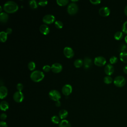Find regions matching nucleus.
I'll return each mask as SVG.
<instances>
[{"mask_svg":"<svg viewBox=\"0 0 127 127\" xmlns=\"http://www.w3.org/2000/svg\"><path fill=\"white\" fill-rule=\"evenodd\" d=\"M3 8L4 10L7 13H14L18 10V6L14 1L9 0L4 4Z\"/></svg>","mask_w":127,"mask_h":127,"instance_id":"f257e3e1","label":"nucleus"},{"mask_svg":"<svg viewBox=\"0 0 127 127\" xmlns=\"http://www.w3.org/2000/svg\"><path fill=\"white\" fill-rule=\"evenodd\" d=\"M44 77V73L39 70H36L32 71L30 74V78L34 82H39Z\"/></svg>","mask_w":127,"mask_h":127,"instance_id":"f03ea898","label":"nucleus"},{"mask_svg":"<svg viewBox=\"0 0 127 127\" xmlns=\"http://www.w3.org/2000/svg\"><path fill=\"white\" fill-rule=\"evenodd\" d=\"M114 84L118 87H122L126 84L125 78L121 75L116 76L114 79Z\"/></svg>","mask_w":127,"mask_h":127,"instance_id":"7ed1b4c3","label":"nucleus"},{"mask_svg":"<svg viewBox=\"0 0 127 127\" xmlns=\"http://www.w3.org/2000/svg\"><path fill=\"white\" fill-rule=\"evenodd\" d=\"M49 97L55 101H59L61 98V95L59 91L57 90H52L49 93Z\"/></svg>","mask_w":127,"mask_h":127,"instance_id":"20e7f679","label":"nucleus"},{"mask_svg":"<svg viewBox=\"0 0 127 127\" xmlns=\"http://www.w3.org/2000/svg\"><path fill=\"white\" fill-rule=\"evenodd\" d=\"M78 8L77 5L74 2H71L69 3L67 8V11L68 13L70 15H73L77 13Z\"/></svg>","mask_w":127,"mask_h":127,"instance_id":"39448f33","label":"nucleus"},{"mask_svg":"<svg viewBox=\"0 0 127 127\" xmlns=\"http://www.w3.org/2000/svg\"><path fill=\"white\" fill-rule=\"evenodd\" d=\"M94 63L97 66H102L105 65L106 63V60L102 56H98L95 58L94 60Z\"/></svg>","mask_w":127,"mask_h":127,"instance_id":"423d86ee","label":"nucleus"},{"mask_svg":"<svg viewBox=\"0 0 127 127\" xmlns=\"http://www.w3.org/2000/svg\"><path fill=\"white\" fill-rule=\"evenodd\" d=\"M13 98L15 102L17 103H20L23 101L24 99V95L21 91H17L15 92L13 94Z\"/></svg>","mask_w":127,"mask_h":127,"instance_id":"0eeeda50","label":"nucleus"},{"mask_svg":"<svg viewBox=\"0 0 127 127\" xmlns=\"http://www.w3.org/2000/svg\"><path fill=\"white\" fill-rule=\"evenodd\" d=\"M42 20L46 24H51L55 21V17L53 15L48 14L44 16Z\"/></svg>","mask_w":127,"mask_h":127,"instance_id":"6e6552de","label":"nucleus"},{"mask_svg":"<svg viewBox=\"0 0 127 127\" xmlns=\"http://www.w3.org/2000/svg\"><path fill=\"white\" fill-rule=\"evenodd\" d=\"M72 90V88L71 85L69 84H66L63 86L62 89V91L63 94L65 96L69 95L71 92Z\"/></svg>","mask_w":127,"mask_h":127,"instance_id":"1a4fd4ad","label":"nucleus"},{"mask_svg":"<svg viewBox=\"0 0 127 127\" xmlns=\"http://www.w3.org/2000/svg\"><path fill=\"white\" fill-rule=\"evenodd\" d=\"M63 53L64 55L67 58H71L74 56V52L72 49L69 47H65L64 49Z\"/></svg>","mask_w":127,"mask_h":127,"instance_id":"9d476101","label":"nucleus"},{"mask_svg":"<svg viewBox=\"0 0 127 127\" xmlns=\"http://www.w3.org/2000/svg\"><path fill=\"white\" fill-rule=\"evenodd\" d=\"M63 69L62 65L58 63L53 64L51 66V70L53 72L59 73Z\"/></svg>","mask_w":127,"mask_h":127,"instance_id":"9b49d317","label":"nucleus"},{"mask_svg":"<svg viewBox=\"0 0 127 127\" xmlns=\"http://www.w3.org/2000/svg\"><path fill=\"white\" fill-rule=\"evenodd\" d=\"M99 13L102 16H108L110 13V10L107 6H103L99 10Z\"/></svg>","mask_w":127,"mask_h":127,"instance_id":"f8f14e48","label":"nucleus"},{"mask_svg":"<svg viewBox=\"0 0 127 127\" xmlns=\"http://www.w3.org/2000/svg\"><path fill=\"white\" fill-rule=\"evenodd\" d=\"M104 71L105 73L109 76L112 75L114 71V67L113 65L111 64H107L104 68Z\"/></svg>","mask_w":127,"mask_h":127,"instance_id":"ddd939ff","label":"nucleus"},{"mask_svg":"<svg viewBox=\"0 0 127 127\" xmlns=\"http://www.w3.org/2000/svg\"><path fill=\"white\" fill-rule=\"evenodd\" d=\"M8 93L7 88L3 85H2L0 87V98L3 99L5 98Z\"/></svg>","mask_w":127,"mask_h":127,"instance_id":"4468645a","label":"nucleus"},{"mask_svg":"<svg viewBox=\"0 0 127 127\" xmlns=\"http://www.w3.org/2000/svg\"><path fill=\"white\" fill-rule=\"evenodd\" d=\"M39 30L41 33L44 35L48 34L50 32V28L46 24H42L40 26Z\"/></svg>","mask_w":127,"mask_h":127,"instance_id":"2eb2a0df","label":"nucleus"},{"mask_svg":"<svg viewBox=\"0 0 127 127\" xmlns=\"http://www.w3.org/2000/svg\"><path fill=\"white\" fill-rule=\"evenodd\" d=\"M83 65L85 69L89 68L92 65V60L89 57H85L83 60Z\"/></svg>","mask_w":127,"mask_h":127,"instance_id":"dca6fc26","label":"nucleus"},{"mask_svg":"<svg viewBox=\"0 0 127 127\" xmlns=\"http://www.w3.org/2000/svg\"><path fill=\"white\" fill-rule=\"evenodd\" d=\"M8 18V14L4 12H1L0 13V21L2 23L6 22Z\"/></svg>","mask_w":127,"mask_h":127,"instance_id":"f3484780","label":"nucleus"},{"mask_svg":"<svg viewBox=\"0 0 127 127\" xmlns=\"http://www.w3.org/2000/svg\"><path fill=\"white\" fill-rule=\"evenodd\" d=\"M0 108L1 110L5 111H6L9 108V104L8 102L5 101H2L0 103Z\"/></svg>","mask_w":127,"mask_h":127,"instance_id":"a211bd4d","label":"nucleus"},{"mask_svg":"<svg viewBox=\"0 0 127 127\" xmlns=\"http://www.w3.org/2000/svg\"><path fill=\"white\" fill-rule=\"evenodd\" d=\"M59 115L61 119H64L67 116L68 112L66 110L62 109L60 111L59 113Z\"/></svg>","mask_w":127,"mask_h":127,"instance_id":"6ab92c4d","label":"nucleus"},{"mask_svg":"<svg viewBox=\"0 0 127 127\" xmlns=\"http://www.w3.org/2000/svg\"><path fill=\"white\" fill-rule=\"evenodd\" d=\"M59 127H71V125L67 120H63L60 122Z\"/></svg>","mask_w":127,"mask_h":127,"instance_id":"aec40b11","label":"nucleus"},{"mask_svg":"<svg viewBox=\"0 0 127 127\" xmlns=\"http://www.w3.org/2000/svg\"><path fill=\"white\" fill-rule=\"evenodd\" d=\"M120 59L121 61L125 63H127V52H124L120 53Z\"/></svg>","mask_w":127,"mask_h":127,"instance_id":"412c9836","label":"nucleus"},{"mask_svg":"<svg viewBox=\"0 0 127 127\" xmlns=\"http://www.w3.org/2000/svg\"><path fill=\"white\" fill-rule=\"evenodd\" d=\"M83 63V61L82 59H77L75 60L74 62V65L75 67L79 68L80 67Z\"/></svg>","mask_w":127,"mask_h":127,"instance_id":"4be33fe9","label":"nucleus"},{"mask_svg":"<svg viewBox=\"0 0 127 127\" xmlns=\"http://www.w3.org/2000/svg\"><path fill=\"white\" fill-rule=\"evenodd\" d=\"M7 34L5 32L1 31L0 32V40L1 42H4L7 40Z\"/></svg>","mask_w":127,"mask_h":127,"instance_id":"5701e85b","label":"nucleus"},{"mask_svg":"<svg viewBox=\"0 0 127 127\" xmlns=\"http://www.w3.org/2000/svg\"><path fill=\"white\" fill-rule=\"evenodd\" d=\"M123 37V33L122 31H117L114 34V38L117 40H120Z\"/></svg>","mask_w":127,"mask_h":127,"instance_id":"b1692460","label":"nucleus"},{"mask_svg":"<svg viewBox=\"0 0 127 127\" xmlns=\"http://www.w3.org/2000/svg\"><path fill=\"white\" fill-rule=\"evenodd\" d=\"M29 4L30 7H31L32 8L35 9L38 7V4H37L36 1L35 0H30L29 1Z\"/></svg>","mask_w":127,"mask_h":127,"instance_id":"393cba45","label":"nucleus"},{"mask_svg":"<svg viewBox=\"0 0 127 127\" xmlns=\"http://www.w3.org/2000/svg\"><path fill=\"white\" fill-rule=\"evenodd\" d=\"M112 81H113V78L110 76L107 75L104 77V82L106 84H110L112 82Z\"/></svg>","mask_w":127,"mask_h":127,"instance_id":"a878e982","label":"nucleus"},{"mask_svg":"<svg viewBox=\"0 0 127 127\" xmlns=\"http://www.w3.org/2000/svg\"><path fill=\"white\" fill-rule=\"evenodd\" d=\"M51 121H52V122H53L54 124H58L60 123L59 117L58 116H55V115L52 117Z\"/></svg>","mask_w":127,"mask_h":127,"instance_id":"bb28decb","label":"nucleus"},{"mask_svg":"<svg viewBox=\"0 0 127 127\" xmlns=\"http://www.w3.org/2000/svg\"><path fill=\"white\" fill-rule=\"evenodd\" d=\"M68 2V0H57V3L58 5L60 6H64L67 4Z\"/></svg>","mask_w":127,"mask_h":127,"instance_id":"cd10ccee","label":"nucleus"},{"mask_svg":"<svg viewBox=\"0 0 127 127\" xmlns=\"http://www.w3.org/2000/svg\"><path fill=\"white\" fill-rule=\"evenodd\" d=\"M35 67H36V64L33 61H31L28 64V67L30 70H34L35 68Z\"/></svg>","mask_w":127,"mask_h":127,"instance_id":"c85d7f7f","label":"nucleus"},{"mask_svg":"<svg viewBox=\"0 0 127 127\" xmlns=\"http://www.w3.org/2000/svg\"><path fill=\"white\" fill-rule=\"evenodd\" d=\"M55 25L57 28L61 29L63 28L64 24H63V23L61 21L57 20V21H55Z\"/></svg>","mask_w":127,"mask_h":127,"instance_id":"c756f323","label":"nucleus"},{"mask_svg":"<svg viewBox=\"0 0 127 127\" xmlns=\"http://www.w3.org/2000/svg\"><path fill=\"white\" fill-rule=\"evenodd\" d=\"M127 49V46L124 44H122L120 45L119 47V51L120 52V53L126 52Z\"/></svg>","mask_w":127,"mask_h":127,"instance_id":"7c9ffc66","label":"nucleus"},{"mask_svg":"<svg viewBox=\"0 0 127 127\" xmlns=\"http://www.w3.org/2000/svg\"><path fill=\"white\" fill-rule=\"evenodd\" d=\"M122 32L125 34H127V21H126L123 24L122 27Z\"/></svg>","mask_w":127,"mask_h":127,"instance_id":"2f4dec72","label":"nucleus"},{"mask_svg":"<svg viewBox=\"0 0 127 127\" xmlns=\"http://www.w3.org/2000/svg\"><path fill=\"white\" fill-rule=\"evenodd\" d=\"M118 62V58L116 56H112L110 58V62L111 64H116Z\"/></svg>","mask_w":127,"mask_h":127,"instance_id":"473e14b6","label":"nucleus"},{"mask_svg":"<svg viewBox=\"0 0 127 127\" xmlns=\"http://www.w3.org/2000/svg\"><path fill=\"white\" fill-rule=\"evenodd\" d=\"M38 4L39 5L44 6L48 4V1L46 0H41L38 1Z\"/></svg>","mask_w":127,"mask_h":127,"instance_id":"72a5a7b5","label":"nucleus"},{"mask_svg":"<svg viewBox=\"0 0 127 127\" xmlns=\"http://www.w3.org/2000/svg\"><path fill=\"white\" fill-rule=\"evenodd\" d=\"M51 69V66L49 65H45L43 67V70L45 72H49Z\"/></svg>","mask_w":127,"mask_h":127,"instance_id":"f704fd0d","label":"nucleus"},{"mask_svg":"<svg viewBox=\"0 0 127 127\" xmlns=\"http://www.w3.org/2000/svg\"><path fill=\"white\" fill-rule=\"evenodd\" d=\"M16 88L18 90V91H21L23 89V85L22 83H19L17 84L16 85Z\"/></svg>","mask_w":127,"mask_h":127,"instance_id":"c9c22d12","label":"nucleus"},{"mask_svg":"<svg viewBox=\"0 0 127 127\" xmlns=\"http://www.w3.org/2000/svg\"><path fill=\"white\" fill-rule=\"evenodd\" d=\"M90 2L93 4H98L101 2L100 0H90Z\"/></svg>","mask_w":127,"mask_h":127,"instance_id":"e433bc0d","label":"nucleus"},{"mask_svg":"<svg viewBox=\"0 0 127 127\" xmlns=\"http://www.w3.org/2000/svg\"><path fill=\"white\" fill-rule=\"evenodd\" d=\"M0 127H7V124L4 121H1L0 123Z\"/></svg>","mask_w":127,"mask_h":127,"instance_id":"4c0bfd02","label":"nucleus"},{"mask_svg":"<svg viewBox=\"0 0 127 127\" xmlns=\"http://www.w3.org/2000/svg\"><path fill=\"white\" fill-rule=\"evenodd\" d=\"M7 117V116L5 114V113H2L0 115V119L2 120H4L6 119Z\"/></svg>","mask_w":127,"mask_h":127,"instance_id":"58836bf2","label":"nucleus"},{"mask_svg":"<svg viewBox=\"0 0 127 127\" xmlns=\"http://www.w3.org/2000/svg\"><path fill=\"white\" fill-rule=\"evenodd\" d=\"M12 30V29L10 28H7L6 29V31H5V32L7 33V34H10L11 33Z\"/></svg>","mask_w":127,"mask_h":127,"instance_id":"ea45409f","label":"nucleus"},{"mask_svg":"<svg viewBox=\"0 0 127 127\" xmlns=\"http://www.w3.org/2000/svg\"><path fill=\"white\" fill-rule=\"evenodd\" d=\"M55 105L57 106V107H60L61 106V102L60 101H56V103H55Z\"/></svg>","mask_w":127,"mask_h":127,"instance_id":"a19ab883","label":"nucleus"},{"mask_svg":"<svg viewBox=\"0 0 127 127\" xmlns=\"http://www.w3.org/2000/svg\"><path fill=\"white\" fill-rule=\"evenodd\" d=\"M123 71H124V72L125 73L127 74V65H126V66H125L124 67V68H123Z\"/></svg>","mask_w":127,"mask_h":127,"instance_id":"79ce46f5","label":"nucleus"},{"mask_svg":"<svg viewBox=\"0 0 127 127\" xmlns=\"http://www.w3.org/2000/svg\"><path fill=\"white\" fill-rule=\"evenodd\" d=\"M124 12H125V14L127 16V5L126 6L125 8V9H124Z\"/></svg>","mask_w":127,"mask_h":127,"instance_id":"37998d69","label":"nucleus"},{"mask_svg":"<svg viewBox=\"0 0 127 127\" xmlns=\"http://www.w3.org/2000/svg\"><path fill=\"white\" fill-rule=\"evenodd\" d=\"M125 41L126 43L127 44V35L126 36V37H125Z\"/></svg>","mask_w":127,"mask_h":127,"instance_id":"c03bdc74","label":"nucleus"},{"mask_svg":"<svg viewBox=\"0 0 127 127\" xmlns=\"http://www.w3.org/2000/svg\"><path fill=\"white\" fill-rule=\"evenodd\" d=\"M0 11L1 12V6H0Z\"/></svg>","mask_w":127,"mask_h":127,"instance_id":"a18cd8bd","label":"nucleus"}]
</instances>
